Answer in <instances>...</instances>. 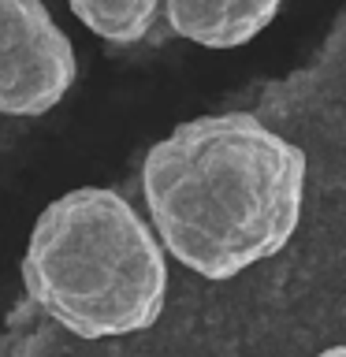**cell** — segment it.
<instances>
[{
  "label": "cell",
  "mask_w": 346,
  "mask_h": 357,
  "mask_svg": "<svg viewBox=\"0 0 346 357\" xmlns=\"http://www.w3.org/2000/svg\"><path fill=\"white\" fill-rule=\"evenodd\" d=\"M317 357H346V346H331V350H324Z\"/></svg>",
  "instance_id": "6"
},
{
  "label": "cell",
  "mask_w": 346,
  "mask_h": 357,
  "mask_svg": "<svg viewBox=\"0 0 346 357\" xmlns=\"http://www.w3.org/2000/svg\"><path fill=\"white\" fill-rule=\"evenodd\" d=\"M142 194L179 264L234 279L294 238L306 153L250 112L197 116L145 153Z\"/></svg>",
  "instance_id": "1"
},
{
  "label": "cell",
  "mask_w": 346,
  "mask_h": 357,
  "mask_svg": "<svg viewBox=\"0 0 346 357\" xmlns=\"http://www.w3.org/2000/svg\"><path fill=\"white\" fill-rule=\"evenodd\" d=\"M283 0H164V19L179 38L205 49H239L279 15Z\"/></svg>",
  "instance_id": "4"
},
{
  "label": "cell",
  "mask_w": 346,
  "mask_h": 357,
  "mask_svg": "<svg viewBox=\"0 0 346 357\" xmlns=\"http://www.w3.org/2000/svg\"><path fill=\"white\" fill-rule=\"evenodd\" d=\"M22 287L78 339L149 331L167 301L164 242L116 190H67L33 223Z\"/></svg>",
  "instance_id": "2"
},
{
  "label": "cell",
  "mask_w": 346,
  "mask_h": 357,
  "mask_svg": "<svg viewBox=\"0 0 346 357\" xmlns=\"http://www.w3.org/2000/svg\"><path fill=\"white\" fill-rule=\"evenodd\" d=\"M75 71V45L45 0H0V116H45Z\"/></svg>",
  "instance_id": "3"
},
{
  "label": "cell",
  "mask_w": 346,
  "mask_h": 357,
  "mask_svg": "<svg viewBox=\"0 0 346 357\" xmlns=\"http://www.w3.org/2000/svg\"><path fill=\"white\" fill-rule=\"evenodd\" d=\"M67 8L89 33L112 45H134L153 30L164 0H67Z\"/></svg>",
  "instance_id": "5"
}]
</instances>
